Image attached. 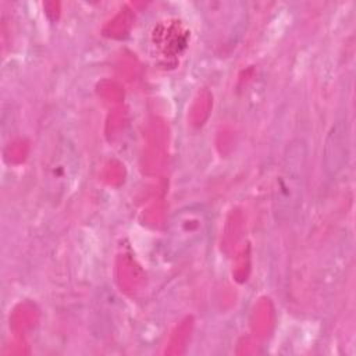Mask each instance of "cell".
I'll use <instances>...</instances> for the list:
<instances>
[{
    "mask_svg": "<svg viewBox=\"0 0 356 356\" xmlns=\"http://www.w3.org/2000/svg\"><path fill=\"white\" fill-rule=\"evenodd\" d=\"M79 172V156L74 143L65 136H56L47 147L42 164V181L47 197L61 202L72 188Z\"/></svg>",
    "mask_w": 356,
    "mask_h": 356,
    "instance_id": "7a4b0ae2",
    "label": "cell"
},
{
    "mask_svg": "<svg viewBox=\"0 0 356 356\" xmlns=\"http://www.w3.org/2000/svg\"><path fill=\"white\" fill-rule=\"evenodd\" d=\"M307 177V146L302 139L291 140L282 154L273 189V210L281 222L289 221L298 211Z\"/></svg>",
    "mask_w": 356,
    "mask_h": 356,
    "instance_id": "6da1fadb",
    "label": "cell"
},
{
    "mask_svg": "<svg viewBox=\"0 0 356 356\" xmlns=\"http://www.w3.org/2000/svg\"><path fill=\"white\" fill-rule=\"evenodd\" d=\"M209 217L199 204L184 206L174 211L165 234V254L179 259L195 249L207 235Z\"/></svg>",
    "mask_w": 356,
    "mask_h": 356,
    "instance_id": "3957f363",
    "label": "cell"
}]
</instances>
